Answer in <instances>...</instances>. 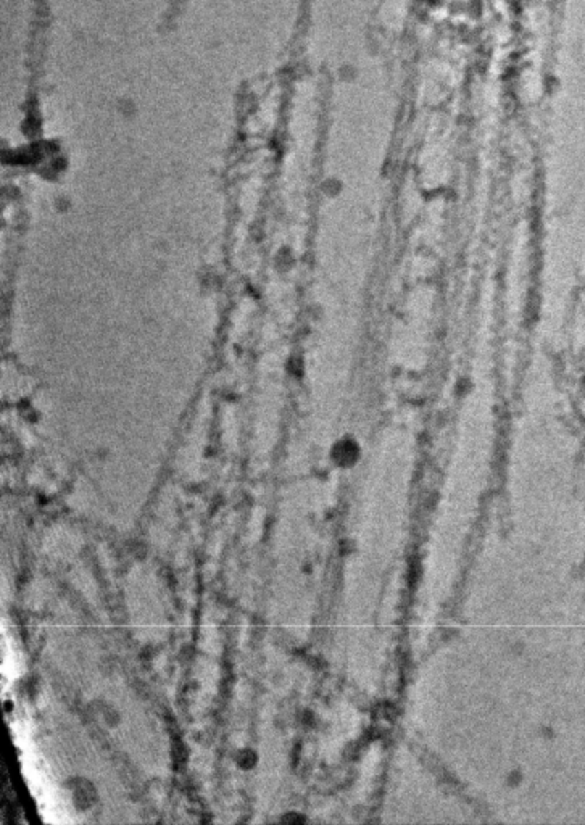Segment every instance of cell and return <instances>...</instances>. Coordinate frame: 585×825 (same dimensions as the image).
I'll list each match as a JSON object with an SVG mask.
<instances>
[{
    "label": "cell",
    "mask_w": 585,
    "mask_h": 825,
    "mask_svg": "<svg viewBox=\"0 0 585 825\" xmlns=\"http://www.w3.org/2000/svg\"><path fill=\"white\" fill-rule=\"evenodd\" d=\"M61 789L72 808L79 814L91 813L100 801V791L97 785L86 775L74 774L67 777L61 784Z\"/></svg>",
    "instance_id": "cell-1"
},
{
    "label": "cell",
    "mask_w": 585,
    "mask_h": 825,
    "mask_svg": "<svg viewBox=\"0 0 585 825\" xmlns=\"http://www.w3.org/2000/svg\"><path fill=\"white\" fill-rule=\"evenodd\" d=\"M89 713H91L92 720L98 727H103L107 730L116 729L118 725L121 724L123 719L120 711H118L110 701L105 700H94L92 703L89 705Z\"/></svg>",
    "instance_id": "cell-2"
},
{
    "label": "cell",
    "mask_w": 585,
    "mask_h": 825,
    "mask_svg": "<svg viewBox=\"0 0 585 825\" xmlns=\"http://www.w3.org/2000/svg\"><path fill=\"white\" fill-rule=\"evenodd\" d=\"M233 764L244 774L253 772L259 764V753L252 747H240L233 754Z\"/></svg>",
    "instance_id": "cell-3"
},
{
    "label": "cell",
    "mask_w": 585,
    "mask_h": 825,
    "mask_svg": "<svg viewBox=\"0 0 585 825\" xmlns=\"http://www.w3.org/2000/svg\"><path fill=\"white\" fill-rule=\"evenodd\" d=\"M279 822L286 825H304L306 822V817L301 813H297V811H287V813L281 815Z\"/></svg>",
    "instance_id": "cell-4"
}]
</instances>
